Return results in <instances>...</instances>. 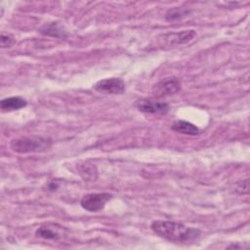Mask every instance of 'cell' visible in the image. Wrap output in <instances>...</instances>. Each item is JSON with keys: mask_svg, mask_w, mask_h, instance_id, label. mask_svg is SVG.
I'll use <instances>...</instances> for the list:
<instances>
[{"mask_svg": "<svg viewBox=\"0 0 250 250\" xmlns=\"http://www.w3.org/2000/svg\"><path fill=\"white\" fill-rule=\"evenodd\" d=\"M135 107L145 113H166L169 110V104L162 102H156L150 99H140L135 103Z\"/></svg>", "mask_w": 250, "mask_h": 250, "instance_id": "obj_6", "label": "cell"}, {"mask_svg": "<svg viewBox=\"0 0 250 250\" xmlns=\"http://www.w3.org/2000/svg\"><path fill=\"white\" fill-rule=\"evenodd\" d=\"M171 129L175 132L184 134V135H189V136H195L199 134V129L193 125L190 122L185 121V120H177L175 121L172 126Z\"/></svg>", "mask_w": 250, "mask_h": 250, "instance_id": "obj_8", "label": "cell"}, {"mask_svg": "<svg viewBox=\"0 0 250 250\" xmlns=\"http://www.w3.org/2000/svg\"><path fill=\"white\" fill-rule=\"evenodd\" d=\"M150 228L158 236L174 243H190L197 240L201 234L198 229L171 221H153Z\"/></svg>", "mask_w": 250, "mask_h": 250, "instance_id": "obj_1", "label": "cell"}, {"mask_svg": "<svg viewBox=\"0 0 250 250\" xmlns=\"http://www.w3.org/2000/svg\"><path fill=\"white\" fill-rule=\"evenodd\" d=\"M112 198V194L107 192H95L85 194L81 200L80 205L83 209L89 212H98L102 210L107 201Z\"/></svg>", "mask_w": 250, "mask_h": 250, "instance_id": "obj_3", "label": "cell"}, {"mask_svg": "<svg viewBox=\"0 0 250 250\" xmlns=\"http://www.w3.org/2000/svg\"><path fill=\"white\" fill-rule=\"evenodd\" d=\"M189 14V10L184 7H175L172 8L170 10H168V12L166 13L165 19L168 21H178L181 20L185 17H187Z\"/></svg>", "mask_w": 250, "mask_h": 250, "instance_id": "obj_13", "label": "cell"}, {"mask_svg": "<svg viewBox=\"0 0 250 250\" xmlns=\"http://www.w3.org/2000/svg\"><path fill=\"white\" fill-rule=\"evenodd\" d=\"M181 90V82L176 77H168L152 87V94L157 98L174 95Z\"/></svg>", "mask_w": 250, "mask_h": 250, "instance_id": "obj_5", "label": "cell"}, {"mask_svg": "<svg viewBox=\"0 0 250 250\" xmlns=\"http://www.w3.org/2000/svg\"><path fill=\"white\" fill-rule=\"evenodd\" d=\"M93 88L104 94H110V95H121L125 91V83L122 79L111 77L106 79H102L98 81Z\"/></svg>", "mask_w": 250, "mask_h": 250, "instance_id": "obj_4", "label": "cell"}, {"mask_svg": "<svg viewBox=\"0 0 250 250\" xmlns=\"http://www.w3.org/2000/svg\"><path fill=\"white\" fill-rule=\"evenodd\" d=\"M51 145L52 142L50 139L31 136L14 139L10 144V147L13 151L18 153L42 152L49 149Z\"/></svg>", "mask_w": 250, "mask_h": 250, "instance_id": "obj_2", "label": "cell"}, {"mask_svg": "<svg viewBox=\"0 0 250 250\" xmlns=\"http://www.w3.org/2000/svg\"><path fill=\"white\" fill-rule=\"evenodd\" d=\"M26 104V101L21 97H10L0 102V107L3 111H13L24 107Z\"/></svg>", "mask_w": 250, "mask_h": 250, "instance_id": "obj_7", "label": "cell"}, {"mask_svg": "<svg viewBox=\"0 0 250 250\" xmlns=\"http://www.w3.org/2000/svg\"><path fill=\"white\" fill-rule=\"evenodd\" d=\"M195 35H196V33L192 29L183 30V31L178 32V33L168 34V36L171 37V38H168V39H171L172 44H185V43L189 42Z\"/></svg>", "mask_w": 250, "mask_h": 250, "instance_id": "obj_11", "label": "cell"}, {"mask_svg": "<svg viewBox=\"0 0 250 250\" xmlns=\"http://www.w3.org/2000/svg\"><path fill=\"white\" fill-rule=\"evenodd\" d=\"M14 43H15V39L11 34L4 33V32L1 33L0 44L2 48H10L11 46H13Z\"/></svg>", "mask_w": 250, "mask_h": 250, "instance_id": "obj_14", "label": "cell"}, {"mask_svg": "<svg viewBox=\"0 0 250 250\" xmlns=\"http://www.w3.org/2000/svg\"><path fill=\"white\" fill-rule=\"evenodd\" d=\"M60 227L58 226H41L36 230V235L44 239H58L61 236L59 231Z\"/></svg>", "mask_w": 250, "mask_h": 250, "instance_id": "obj_10", "label": "cell"}, {"mask_svg": "<svg viewBox=\"0 0 250 250\" xmlns=\"http://www.w3.org/2000/svg\"><path fill=\"white\" fill-rule=\"evenodd\" d=\"M76 169H77L79 175L85 181H95L98 177V171H97L96 166L89 162L79 163L76 166Z\"/></svg>", "mask_w": 250, "mask_h": 250, "instance_id": "obj_9", "label": "cell"}, {"mask_svg": "<svg viewBox=\"0 0 250 250\" xmlns=\"http://www.w3.org/2000/svg\"><path fill=\"white\" fill-rule=\"evenodd\" d=\"M40 31L43 33V34H46V35H51V36H54V37H65L66 36V33L63 29L62 26H61L58 22H52V23H49L48 25H44Z\"/></svg>", "mask_w": 250, "mask_h": 250, "instance_id": "obj_12", "label": "cell"}]
</instances>
